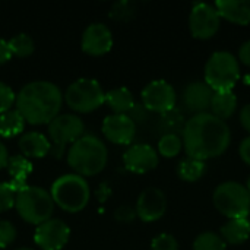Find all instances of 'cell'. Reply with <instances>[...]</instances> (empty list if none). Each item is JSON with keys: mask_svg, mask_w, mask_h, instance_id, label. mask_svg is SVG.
Here are the masks:
<instances>
[{"mask_svg": "<svg viewBox=\"0 0 250 250\" xmlns=\"http://www.w3.org/2000/svg\"><path fill=\"white\" fill-rule=\"evenodd\" d=\"M133 15H135V4L130 1L116 3L111 10V16L119 21H129Z\"/></svg>", "mask_w": 250, "mask_h": 250, "instance_id": "836d02e7", "label": "cell"}, {"mask_svg": "<svg viewBox=\"0 0 250 250\" xmlns=\"http://www.w3.org/2000/svg\"><path fill=\"white\" fill-rule=\"evenodd\" d=\"M105 103L114 111V114H126L135 107V98L130 89L120 86L108 91L105 94Z\"/></svg>", "mask_w": 250, "mask_h": 250, "instance_id": "603a6c76", "label": "cell"}, {"mask_svg": "<svg viewBox=\"0 0 250 250\" xmlns=\"http://www.w3.org/2000/svg\"><path fill=\"white\" fill-rule=\"evenodd\" d=\"M107 160L108 151L105 144L94 135L81 136L67 152V164L82 177L101 173L107 166Z\"/></svg>", "mask_w": 250, "mask_h": 250, "instance_id": "3957f363", "label": "cell"}, {"mask_svg": "<svg viewBox=\"0 0 250 250\" xmlns=\"http://www.w3.org/2000/svg\"><path fill=\"white\" fill-rule=\"evenodd\" d=\"M64 101L78 113H91L105 103V92L97 79L81 78L67 86Z\"/></svg>", "mask_w": 250, "mask_h": 250, "instance_id": "ba28073f", "label": "cell"}, {"mask_svg": "<svg viewBox=\"0 0 250 250\" xmlns=\"http://www.w3.org/2000/svg\"><path fill=\"white\" fill-rule=\"evenodd\" d=\"M18 146L22 155L29 158H42L51 151V144L40 132L23 133L18 141Z\"/></svg>", "mask_w": 250, "mask_h": 250, "instance_id": "ffe728a7", "label": "cell"}, {"mask_svg": "<svg viewBox=\"0 0 250 250\" xmlns=\"http://www.w3.org/2000/svg\"><path fill=\"white\" fill-rule=\"evenodd\" d=\"M214 207L229 220L248 218L250 212V195L246 186L237 182L221 183L214 190Z\"/></svg>", "mask_w": 250, "mask_h": 250, "instance_id": "52a82bcc", "label": "cell"}, {"mask_svg": "<svg viewBox=\"0 0 250 250\" xmlns=\"http://www.w3.org/2000/svg\"><path fill=\"white\" fill-rule=\"evenodd\" d=\"M123 163L129 171L145 174L158 166V152L148 144H136L123 154Z\"/></svg>", "mask_w": 250, "mask_h": 250, "instance_id": "9a60e30c", "label": "cell"}, {"mask_svg": "<svg viewBox=\"0 0 250 250\" xmlns=\"http://www.w3.org/2000/svg\"><path fill=\"white\" fill-rule=\"evenodd\" d=\"M240 78L239 60L229 51L214 53L205 64V82L214 92L233 91Z\"/></svg>", "mask_w": 250, "mask_h": 250, "instance_id": "8992f818", "label": "cell"}, {"mask_svg": "<svg viewBox=\"0 0 250 250\" xmlns=\"http://www.w3.org/2000/svg\"><path fill=\"white\" fill-rule=\"evenodd\" d=\"M250 236V221L248 218L229 220L220 230V237L226 245H242Z\"/></svg>", "mask_w": 250, "mask_h": 250, "instance_id": "44dd1931", "label": "cell"}, {"mask_svg": "<svg viewBox=\"0 0 250 250\" xmlns=\"http://www.w3.org/2000/svg\"><path fill=\"white\" fill-rule=\"evenodd\" d=\"M212 95L214 91L205 81H195L185 88L182 100L185 108L195 116V114L208 113L211 107Z\"/></svg>", "mask_w": 250, "mask_h": 250, "instance_id": "e0dca14e", "label": "cell"}, {"mask_svg": "<svg viewBox=\"0 0 250 250\" xmlns=\"http://www.w3.org/2000/svg\"><path fill=\"white\" fill-rule=\"evenodd\" d=\"M142 104L146 110L155 113H168L176 105V91L164 79H157L149 82L142 89Z\"/></svg>", "mask_w": 250, "mask_h": 250, "instance_id": "8fae6325", "label": "cell"}, {"mask_svg": "<svg viewBox=\"0 0 250 250\" xmlns=\"http://www.w3.org/2000/svg\"><path fill=\"white\" fill-rule=\"evenodd\" d=\"M16 193L10 189L9 182L0 183V212H6L15 207Z\"/></svg>", "mask_w": 250, "mask_h": 250, "instance_id": "f546056e", "label": "cell"}, {"mask_svg": "<svg viewBox=\"0 0 250 250\" xmlns=\"http://www.w3.org/2000/svg\"><path fill=\"white\" fill-rule=\"evenodd\" d=\"M10 57H12V53H10L7 41L0 38V64H3L7 60H10Z\"/></svg>", "mask_w": 250, "mask_h": 250, "instance_id": "f35d334b", "label": "cell"}, {"mask_svg": "<svg viewBox=\"0 0 250 250\" xmlns=\"http://www.w3.org/2000/svg\"><path fill=\"white\" fill-rule=\"evenodd\" d=\"M9 48L12 56L16 57H28L34 53L35 45H34V40L28 35V34H16L15 37H12L9 41Z\"/></svg>", "mask_w": 250, "mask_h": 250, "instance_id": "484cf974", "label": "cell"}, {"mask_svg": "<svg viewBox=\"0 0 250 250\" xmlns=\"http://www.w3.org/2000/svg\"><path fill=\"white\" fill-rule=\"evenodd\" d=\"M183 141L179 135H163L158 141V152L166 158L177 157L182 151Z\"/></svg>", "mask_w": 250, "mask_h": 250, "instance_id": "83f0119b", "label": "cell"}, {"mask_svg": "<svg viewBox=\"0 0 250 250\" xmlns=\"http://www.w3.org/2000/svg\"><path fill=\"white\" fill-rule=\"evenodd\" d=\"M239 154H240V158L250 166V135L248 138H245L239 146Z\"/></svg>", "mask_w": 250, "mask_h": 250, "instance_id": "d590c367", "label": "cell"}, {"mask_svg": "<svg viewBox=\"0 0 250 250\" xmlns=\"http://www.w3.org/2000/svg\"><path fill=\"white\" fill-rule=\"evenodd\" d=\"M104 136L119 145H129L136 135V123L129 114H110L103 122Z\"/></svg>", "mask_w": 250, "mask_h": 250, "instance_id": "5bb4252c", "label": "cell"}, {"mask_svg": "<svg viewBox=\"0 0 250 250\" xmlns=\"http://www.w3.org/2000/svg\"><path fill=\"white\" fill-rule=\"evenodd\" d=\"M205 171H207L205 161L195 160V158H190V157H186L177 166L179 177L182 180H185V182H189V183H193V182H198L199 179H202Z\"/></svg>", "mask_w": 250, "mask_h": 250, "instance_id": "d4e9b609", "label": "cell"}, {"mask_svg": "<svg viewBox=\"0 0 250 250\" xmlns=\"http://www.w3.org/2000/svg\"><path fill=\"white\" fill-rule=\"evenodd\" d=\"M214 6L221 19L236 25L250 23V0H218Z\"/></svg>", "mask_w": 250, "mask_h": 250, "instance_id": "ac0fdd59", "label": "cell"}, {"mask_svg": "<svg viewBox=\"0 0 250 250\" xmlns=\"http://www.w3.org/2000/svg\"><path fill=\"white\" fill-rule=\"evenodd\" d=\"M15 101H16V94L13 92V89L4 82H0V114L12 110Z\"/></svg>", "mask_w": 250, "mask_h": 250, "instance_id": "4dcf8cb0", "label": "cell"}, {"mask_svg": "<svg viewBox=\"0 0 250 250\" xmlns=\"http://www.w3.org/2000/svg\"><path fill=\"white\" fill-rule=\"evenodd\" d=\"M185 125H186V122L183 120V116L176 108H173L168 113H164L163 119H161V123H160L164 135H179V133H183Z\"/></svg>", "mask_w": 250, "mask_h": 250, "instance_id": "4316f807", "label": "cell"}, {"mask_svg": "<svg viewBox=\"0 0 250 250\" xmlns=\"http://www.w3.org/2000/svg\"><path fill=\"white\" fill-rule=\"evenodd\" d=\"M151 250H179V243L174 236L163 233L152 240Z\"/></svg>", "mask_w": 250, "mask_h": 250, "instance_id": "1f68e13d", "label": "cell"}, {"mask_svg": "<svg viewBox=\"0 0 250 250\" xmlns=\"http://www.w3.org/2000/svg\"><path fill=\"white\" fill-rule=\"evenodd\" d=\"M25 129V119L18 110H9L0 114V136L12 138L22 133Z\"/></svg>", "mask_w": 250, "mask_h": 250, "instance_id": "cb8c5ba5", "label": "cell"}, {"mask_svg": "<svg viewBox=\"0 0 250 250\" xmlns=\"http://www.w3.org/2000/svg\"><path fill=\"white\" fill-rule=\"evenodd\" d=\"M15 208L23 221L40 226L51 218L54 202L50 192L40 186H28L16 195Z\"/></svg>", "mask_w": 250, "mask_h": 250, "instance_id": "5b68a950", "label": "cell"}, {"mask_svg": "<svg viewBox=\"0 0 250 250\" xmlns=\"http://www.w3.org/2000/svg\"><path fill=\"white\" fill-rule=\"evenodd\" d=\"M209 110H211V114L226 122L230 117H233V114L237 110V97L234 95L233 91L214 92Z\"/></svg>", "mask_w": 250, "mask_h": 250, "instance_id": "7402d4cb", "label": "cell"}, {"mask_svg": "<svg viewBox=\"0 0 250 250\" xmlns=\"http://www.w3.org/2000/svg\"><path fill=\"white\" fill-rule=\"evenodd\" d=\"M246 189H248V192H249V195H250V177L248 179V185H246Z\"/></svg>", "mask_w": 250, "mask_h": 250, "instance_id": "60d3db41", "label": "cell"}, {"mask_svg": "<svg viewBox=\"0 0 250 250\" xmlns=\"http://www.w3.org/2000/svg\"><path fill=\"white\" fill-rule=\"evenodd\" d=\"M63 94L60 88L48 81L26 83L16 94V110L31 125H47L59 116Z\"/></svg>", "mask_w": 250, "mask_h": 250, "instance_id": "7a4b0ae2", "label": "cell"}, {"mask_svg": "<svg viewBox=\"0 0 250 250\" xmlns=\"http://www.w3.org/2000/svg\"><path fill=\"white\" fill-rule=\"evenodd\" d=\"M167 209V199L158 188H146L136 201V217L144 223H154L160 220Z\"/></svg>", "mask_w": 250, "mask_h": 250, "instance_id": "4fadbf2b", "label": "cell"}, {"mask_svg": "<svg viewBox=\"0 0 250 250\" xmlns=\"http://www.w3.org/2000/svg\"><path fill=\"white\" fill-rule=\"evenodd\" d=\"M246 83H248V85H250V73L248 75V76H246Z\"/></svg>", "mask_w": 250, "mask_h": 250, "instance_id": "7bdbcfd3", "label": "cell"}, {"mask_svg": "<svg viewBox=\"0 0 250 250\" xmlns=\"http://www.w3.org/2000/svg\"><path fill=\"white\" fill-rule=\"evenodd\" d=\"M193 250H227V245L218 234L207 231L195 239Z\"/></svg>", "mask_w": 250, "mask_h": 250, "instance_id": "f1b7e54d", "label": "cell"}, {"mask_svg": "<svg viewBox=\"0 0 250 250\" xmlns=\"http://www.w3.org/2000/svg\"><path fill=\"white\" fill-rule=\"evenodd\" d=\"M15 250H34V249H31V248H18V249H15Z\"/></svg>", "mask_w": 250, "mask_h": 250, "instance_id": "b9f144b4", "label": "cell"}, {"mask_svg": "<svg viewBox=\"0 0 250 250\" xmlns=\"http://www.w3.org/2000/svg\"><path fill=\"white\" fill-rule=\"evenodd\" d=\"M239 120H240V125L243 126V129L250 133V104L243 105V108L240 110Z\"/></svg>", "mask_w": 250, "mask_h": 250, "instance_id": "74e56055", "label": "cell"}, {"mask_svg": "<svg viewBox=\"0 0 250 250\" xmlns=\"http://www.w3.org/2000/svg\"><path fill=\"white\" fill-rule=\"evenodd\" d=\"M7 170L10 174V182H9L10 189L16 195L28 188L26 180H28V176L32 173L34 167H32V163L26 157H23V155L10 157L9 163H7Z\"/></svg>", "mask_w": 250, "mask_h": 250, "instance_id": "d6986e66", "label": "cell"}, {"mask_svg": "<svg viewBox=\"0 0 250 250\" xmlns=\"http://www.w3.org/2000/svg\"><path fill=\"white\" fill-rule=\"evenodd\" d=\"M182 141L188 157L207 161L227 151L231 133L226 122L211 113H202L186 122Z\"/></svg>", "mask_w": 250, "mask_h": 250, "instance_id": "6da1fadb", "label": "cell"}, {"mask_svg": "<svg viewBox=\"0 0 250 250\" xmlns=\"http://www.w3.org/2000/svg\"><path fill=\"white\" fill-rule=\"evenodd\" d=\"M221 23V16L214 4L209 3H195L189 15V29L193 38L209 40L212 38Z\"/></svg>", "mask_w": 250, "mask_h": 250, "instance_id": "30bf717a", "label": "cell"}, {"mask_svg": "<svg viewBox=\"0 0 250 250\" xmlns=\"http://www.w3.org/2000/svg\"><path fill=\"white\" fill-rule=\"evenodd\" d=\"M69 237H70L69 226L59 218H50L44 221L42 224L37 226V230L34 233L35 245L42 250L63 249Z\"/></svg>", "mask_w": 250, "mask_h": 250, "instance_id": "7c38bea8", "label": "cell"}, {"mask_svg": "<svg viewBox=\"0 0 250 250\" xmlns=\"http://www.w3.org/2000/svg\"><path fill=\"white\" fill-rule=\"evenodd\" d=\"M245 66L250 67V40L242 44V47L239 48V59Z\"/></svg>", "mask_w": 250, "mask_h": 250, "instance_id": "8d00e7d4", "label": "cell"}, {"mask_svg": "<svg viewBox=\"0 0 250 250\" xmlns=\"http://www.w3.org/2000/svg\"><path fill=\"white\" fill-rule=\"evenodd\" d=\"M16 239V227L10 221H0V249L7 248Z\"/></svg>", "mask_w": 250, "mask_h": 250, "instance_id": "d6a6232c", "label": "cell"}, {"mask_svg": "<svg viewBox=\"0 0 250 250\" xmlns=\"http://www.w3.org/2000/svg\"><path fill=\"white\" fill-rule=\"evenodd\" d=\"M9 152H7V148L6 145L0 141V170L7 167V163H9Z\"/></svg>", "mask_w": 250, "mask_h": 250, "instance_id": "ab89813d", "label": "cell"}, {"mask_svg": "<svg viewBox=\"0 0 250 250\" xmlns=\"http://www.w3.org/2000/svg\"><path fill=\"white\" fill-rule=\"evenodd\" d=\"M114 218L120 223H132L136 218V211L129 205H122L114 211Z\"/></svg>", "mask_w": 250, "mask_h": 250, "instance_id": "e575fe53", "label": "cell"}, {"mask_svg": "<svg viewBox=\"0 0 250 250\" xmlns=\"http://www.w3.org/2000/svg\"><path fill=\"white\" fill-rule=\"evenodd\" d=\"M82 50L91 56H103L113 47V34L110 28L101 22L86 26L82 35Z\"/></svg>", "mask_w": 250, "mask_h": 250, "instance_id": "2e32d148", "label": "cell"}, {"mask_svg": "<svg viewBox=\"0 0 250 250\" xmlns=\"http://www.w3.org/2000/svg\"><path fill=\"white\" fill-rule=\"evenodd\" d=\"M50 195L53 198V202L59 205V208L66 212L75 214L86 207L91 196V190L85 177L72 173L63 174L56 179L51 186Z\"/></svg>", "mask_w": 250, "mask_h": 250, "instance_id": "277c9868", "label": "cell"}, {"mask_svg": "<svg viewBox=\"0 0 250 250\" xmlns=\"http://www.w3.org/2000/svg\"><path fill=\"white\" fill-rule=\"evenodd\" d=\"M85 125L76 114H59L48 123V136L51 141V152L54 157H62L69 144L76 142L83 136Z\"/></svg>", "mask_w": 250, "mask_h": 250, "instance_id": "9c48e42d", "label": "cell"}]
</instances>
